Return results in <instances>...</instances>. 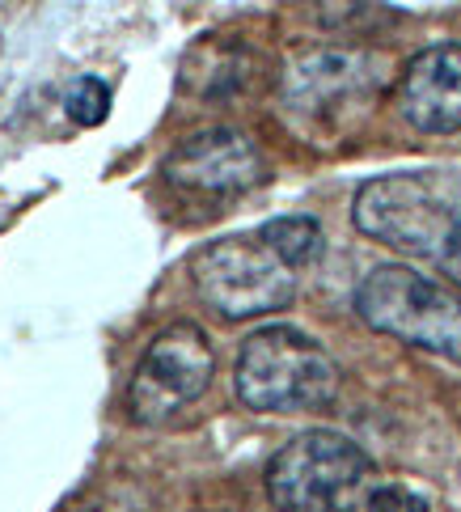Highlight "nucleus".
<instances>
[{"label":"nucleus","mask_w":461,"mask_h":512,"mask_svg":"<svg viewBox=\"0 0 461 512\" xmlns=\"http://www.w3.org/2000/svg\"><path fill=\"white\" fill-rule=\"evenodd\" d=\"M352 221L364 237L428 259L461 292V174L398 170L368 178L352 199Z\"/></svg>","instance_id":"f257e3e1"},{"label":"nucleus","mask_w":461,"mask_h":512,"mask_svg":"<svg viewBox=\"0 0 461 512\" xmlns=\"http://www.w3.org/2000/svg\"><path fill=\"white\" fill-rule=\"evenodd\" d=\"M233 390L242 407L263 415L318 411L339 394V364L297 326H263L242 339Z\"/></svg>","instance_id":"f03ea898"},{"label":"nucleus","mask_w":461,"mask_h":512,"mask_svg":"<svg viewBox=\"0 0 461 512\" xmlns=\"http://www.w3.org/2000/svg\"><path fill=\"white\" fill-rule=\"evenodd\" d=\"M356 314L377 335L461 364V292L407 263H381L356 288Z\"/></svg>","instance_id":"7ed1b4c3"},{"label":"nucleus","mask_w":461,"mask_h":512,"mask_svg":"<svg viewBox=\"0 0 461 512\" xmlns=\"http://www.w3.org/2000/svg\"><path fill=\"white\" fill-rule=\"evenodd\" d=\"M187 271L199 301L229 322L280 314L297 297V271L280 259V250L258 229L199 246Z\"/></svg>","instance_id":"20e7f679"},{"label":"nucleus","mask_w":461,"mask_h":512,"mask_svg":"<svg viewBox=\"0 0 461 512\" xmlns=\"http://www.w3.org/2000/svg\"><path fill=\"white\" fill-rule=\"evenodd\" d=\"M368 453L335 428H309L271 457L267 496L280 512H343L360 500Z\"/></svg>","instance_id":"39448f33"},{"label":"nucleus","mask_w":461,"mask_h":512,"mask_svg":"<svg viewBox=\"0 0 461 512\" xmlns=\"http://www.w3.org/2000/svg\"><path fill=\"white\" fill-rule=\"evenodd\" d=\"M381 89V60L364 51H305L288 64L280 94L288 115L309 132H343L373 106Z\"/></svg>","instance_id":"423d86ee"},{"label":"nucleus","mask_w":461,"mask_h":512,"mask_svg":"<svg viewBox=\"0 0 461 512\" xmlns=\"http://www.w3.org/2000/svg\"><path fill=\"white\" fill-rule=\"evenodd\" d=\"M216 373V352L204 326L174 322L149 343L140 356L132 386H127V411L136 424H165L195 398H204Z\"/></svg>","instance_id":"0eeeda50"},{"label":"nucleus","mask_w":461,"mask_h":512,"mask_svg":"<svg viewBox=\"0 0 461 512\" xmlns=\"http://www.w3.org/2000/svg\"><path fill=\"white\" fill-rule=\"evenodd\" d=\"M161 174L195 195H242L267 178V161L258 144L237 127H208L195 132L165 157Z\"/></svg>","instance_id":"6e6552de"},{"label":"nucleus","mask_w":461,"mask_h":512,"mask_svg":"<svg viewBox=\"0 0 461 512\" xmlns=\"http://www.w3.org/2000/svg\"><path fill=\"white\" fill-rule=\"evenodd\" d=\"M398 115L415 132H461V43H432L398 77Z\"/></svg>","instance_id":"1a4fd4ad"},{"label":"nucleus","mask_w":461,"mask_h":512,"mask_svg":"<svg viewBox=\"0 0 461 512\" xmlns=\"http://www.w3.org/2000/svg\"><path fill=\"white\" fill-rule=\"evenodd\" d=\"M258 233L280 250V259L292 267V271H305L322 259V225L313 216H275V221L258 225Z\"/></svg>","instance_id":"9d476101"},{"label":"nucleus","mask_w":461,"mask_h":512,"mask_svg":"<svg viewBox=\"0 0 461 512\" xmlns=\"http://www.w3.org/2000/svg\"><path fill=\"white\" fill-rule=\"evenodd\" d=\"M64 115L77 127H98L110 115V89L102 77H77V85L64 98Z\"/></svg>","instance_id":"9b49d317"},{"label":"nucleus","mask_w":461,"mask_h":512,"mask_svg":"<svg viewBox=\"0 0 461 512\" xmlns=\"http://www.w3.org/2000/svg\"><path fill=\"white\" fill-rule=\"evenodd\" d=\"M368 512H428V500L398 483H385L368 491Z\"/></svg>","instance_id":"f8f14e48"},{"label":"nucleus","mask_w":461,"mask_h":512,"mask_svg":"<svg viewBox=\"0 0 461 512\" xmlns=\"http://www.w3.org/2000/svg\"><path fill=\"white\" fill-rule=\"evenodd\" d=\"M0 47H5V43H0Z\"/></svg>","instance_id":"ddd939ff"}]
</instances>
